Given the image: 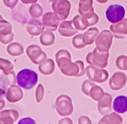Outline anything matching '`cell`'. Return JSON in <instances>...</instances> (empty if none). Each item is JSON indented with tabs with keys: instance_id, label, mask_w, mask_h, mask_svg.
<instances>
[{
	"instance_id": "obj_28",
	"label": "cell",
	"mask_w": 127,
	"mask_h": 124,
	"mask_svg": "<svg viewBox=\"0 0 127 124\" xmlns=\"http://www.w3.org/2000/svg\"><path fill=\"white\" fill-rule=\"evenodd\" d=\"M104 93L105 92H104V91H103V89L101 87H100L95 84L90 89L89 97L92 100H94L95 101H98L103 98V95H104Z\"/></svg>"
},
{
	"instance_id": "obj_24",
	"label": "cell",
	"mask_w": 127,
	"mask_h": 124,
	"mask_svg": "<svg viewBox=\"0 0 127 124\" xmlns=\"http://www.w3.org/2000/svg\"><path fill=\"white\" fill-rule=\"evenodd\" d=\"M55 35L52 31H43L40 36V42L44 46H50L55 43Z\"/></svg>"
},
{
	"instance_id": "obj_10",
	"label": "cell",
	"mask_w": 127,
	"mask_h": 124,
	"mask_svg": "<svg viewBox=\"0 0 127 124\" xmlns=\"http://www.w3.org/2000/svg\"><path fill=\"white\" fill-rule=\"evenodd\" d=\"M26 54L31 62L34 64H40L47 59L46 54L37 45H31L26 49Z\"/></svg>"
},
{
	"instance_id": "obj_26",
	"label": "cell",
	"mask_w": 127,
	"mask_h": 124,
	"mask_svg": "<svg viewBox=\"0 0 127 124\" xmlns=\"http://www.w3.org/2000/svg\"><path fill=\"white\" fill-rule=\"evenodd\" d=\"M91 12H95L93 7V0H79L78 13L82 15Z\"/></svg>"
},
{
	"instance_id": "obj_3",
	"label": "cell",
	"mask_w": 127,
	"mask_h": 124,
	"mask_svg": "<svg viewBox=\"0 0 127 124\" xmlns=\"http://www.w3.org/2000/svg\"><path fill=\"white\" fill-rule=\"evenodd\" d=\"M98 21L99 16L95 12H91L82 15L75 16L72 19V24L78 30H85L88 27L97 24Z\"/></svg>"
},
{
	"instance_id": "obj_35",
	"label": "cell",
	"mask_w": 127,
	"mask_h": 124,
	"mask_svg": "<svg viewBox=\"0 0 127 124\" xmlns=\"http://www.w3.org/2000/svg\"><path fill=\"white\" fill-rule=\"evenodd\" d=\"M13 39H14V33H11L7 35L0 34V42H1V43H2L3 45H6V44L11 42L13 41Z\"/></svg>"
},
{
	"instance_id": "obj_11",
	"label": "cell",
	"mask_w": 127,
	"mask_h": 124,
	"mask_svg": "<svg viewBox=\"0 0 127 124\" xmlns=\"http://www.w3.org/2000/svg\"><path fill=\"white\" fill-rule=\"evenodd\" d=\"M127 83L126 75L121 71L115 72L109 80V86L113 91L122 89Z\"/></svg>"
},
{
	"instance_id": "obj_13",
	"label": "cell",
	"mask_w": 127,
	"mask_h": 124,
	"mask_svg": "<svg viewBox=\"0 0 127 124\" xmlns=\"http://www.w3.org/2000/svg\"><path fill=\"white\" fill-rule=\"evenodd\" d=\"M113 98L112 95L107 92L104 93L103 98L97 101V109L100 114L102 115L107 114L110 113L113 110Z\"/></svg>"
},
{
	"instance_id": "obj_22",
	"label": "cell",
	"mask_w": 127,
	"mask_h": 124,
	"mask_svg": "<svg viewBox=\"0 0 127 124\" xmlns=\"http://www.w3.org/2000/svg\"><path fill=\"white\" fill-rule=\"evenodd\" d=\"M123 122V120L122 117L113 112L110 113V114H105L98 122V124H122Z\"/></svg>"
},
{
	"instance_id": "obj_41",
	"label": "cell",
	"mask_w": 127,
	"mask_h": 124,
	"mask_svg": "<svg viewBox=\"0 0 127 124\" xmlns=\"http://www.w3.org/2000/svg\"><path fill=\"white\" fill-rule=\"evenodd\" d=\"M5 106V101L2 98V99H0V110H2L4 108V107Z\"/></svg>"
},
{
	"instance_id": "obj_17",
	"label": "cell",
	"mask_w": 127,
	"mask_h": 124,
	"mask_svg": "<svg viewBox=\"0 0 127 124\" xmlns=\"http://www.w3.org/2000/svg\"><path fill=\"white\" fill-rule=\"evenodd\" d=\"M19 114L16 110L8 109L0 111V124H13L18 120Z\"/></svg>"
},
{
	"instance_id": "obj_12",
	"label": "cell",
	"mask_w": 127,
	"mask_h": 124,
	"mask_svg": "<svg viewBox=\"0 0 127 124\" xmlns=\"http://www.w3.org/2000/svg\"><path fill=\"white\" fill-rule=\"evenodd\" d=\"M110 30L113 37L118 39H124L127 35V18H123L117 23L113 24L110 27Z\"/></svg>"
},
{
	"instance_id": "obj_23",
	"label": "cell",
	"mask_w": 127,
	"mask_h": 124,
	"mask_svg": "<svg viewBox=\"0 0 127 124\" xmlns=\"http://www.w3.org/2000/svg\"><path fill=\"white\" fill-rule=\"evenodd\" d=\"M98 33L99 30L97 27H91L83 33L82 39L86 46H90L94 43Z\"/></svg>"
},
{
	"instance_id": "obj_25",
	"label": "cell",
	"mask_w": 127,
	"mask_h": 124,
	"mask_svg": "<svg viewBox=\"0 0 127 124\" xmlns=\"http://www.w3.org/2000/svg\"><path fill=\"white\" fill-rule=\"evenodd\" d=\"M6 49L8 54L12 57L20 56L24 53V47L19 42H10Z\"/></svg>"
},
{
	"instance_id": "obj_8",
	"label": "cell",
	"mask_w": 127,
	"mask_h": 124,
	"mask_svg": "<svg viewBox=\"0 0 127 124\" xmlns=\"http://www.w3.org/2000/svg\"><path fill=\"white\" fill-rule=\"evenodd\" d=\"M113 35L111 31L108 30H104L98 33L95 39L96 48L103 52H109L113 42Z\"/></svg>"
},
{
	"instance_id": "obj_21",
	"label": "cell",
	"mask_w": 127,
	"mask_h": 124,
	"mask_svg": "<svg viewBox=\"0 0 127 124\" xmlns=\"http://www.w3.org/2000/svg\"><path fill=\"white\" fill-rule=\"evenodd\" d=\"M39 71L44 76L51 75L54 73L56 67L54 61L51 58H47L39 64Z\"/></svg>"
},
{
	"instance_id": "obj_33",
	"label": "cell",
	"mask_w": 127,
	"mask_h": 124,
	"mask_svg": "<svg viewBox=\"0 0 127 124\" xmlns=\"http://www.w3.org/2000/svg\"><path fill=\"white\" fill-rule=\"evenodd\" d=\"M44 87L42 84H39L36 89V92H35V98H36V101L37 103H40L43 101V98H44Z\"/></svg>"
},
{
	"instance_id": "obj_39",
	"label": "cell",
	"mask_w": 127,
	"mask_h": 124,
	"mask_svg": "<svg viewBox=\"0 0 127 124\" xmlns=\"http://www.w3.org/2000/svg\"><path fill=\"white\" fill-rule=\"evenodd\" d=\"M19 124L21 123H35V121L31 119V118H25V119H22L18 122Z\"/></svg>"
},
{
	"instance_id": "obj_15",
	"label": "cell",
	"mask_w": 127,
	"mask_h": 124,
	"mask_svg": "<svg viewBox=\"0 0 127 124\" xmlns=\"http://www.w3.org/2000/svg\"><path fill=\"white\" fill-rule=\"evenodd\" d=\"M24 96L23 92L21 87L18 85H11L10 86L6 92V99L10 103H16L18 101H20Z\"/></svg>"
},
{
	"instance_id": "obj_6",
	"label": "cell",
	"mask_w": 127,
	"mask_h": 124,
	"mask_svg": "<svg viewBox=\"0 0 127 124\" xmlns=\"http://www.w3.org/2000/svg\"><path fill=\"white\" fill-rule=\"evenodd\" d=\"M71 7L68 0H53L52 2V9L60 20H65L68 18Z\"/></svg>"
},
{
	"instance_id": "obj_1",
	"label": "cell",
	"mask_w": 127,
	"mask_h": 124,
	"mask_svg": "<svg viewBox=\"0 0 127 124\" xmlns=\"http://www.w3.org/2000/svg\"><path fill=\"white\" fill-rule=\"evenodd\" d=\"M56 62L61 73L67 76L82 77L85 73V64L82 61H72V55L68 50L60 49L56 54Z\"/></svg>"
},
{
	"instance_id": "obj_34",
	"label": "cell",
	"mask_w": 127,
	"mask_h": 124,
	"mask_svg": "<svg viewBox=\"0 0 127 124\" xmlns=\"http://www.w3.org/2000/svg\"><path fill=\"white\" fill-rule=\"evenodd\" d=\"M94 85H95L93 82L91 81L90 80H85L83 83H82V92L87 95V96H89V92H90V89Z\"/></svg>"
},
{
	"instance_id": "obj_2",
	"label": "cell",
	"mask_w": 127,
	"mask_h": 124,
	"mask_svg": "<svg viewBox=\"0 0 127 124\" xmlns=\"http://www.w3.org/2000/svg\"><path fill=\"white\" fill-rule=\"evenodd\" d=\"M38 81L37 73L31 69H23L20 71L16 76V82L18 85L26 90L32 89L36 86Z\"/></svg>"
},
{
	"instance_id": "obj_9",
	"label": "cell",
	"mask_w": 127,
	"mask_h": 124,
	"mask_svg": "<svg viewBox=\"0 0 127 124\" xmlns=\"http://www.w3.org/2000/svg\"><path fill=\"white\" fill-rule=\"evenodd\" d=\"M126 15V11L123 5L115 4L110 5L106 11V18L112 24H116L122 20Z\"/></svg>"
},
{
	"instance_id": "obj_16",
	"label": "cell",
	"mask_w": 127,
	"mask_h": 124,
	"mask_svg": "<svg viewBox=\"0 0 127 124\" xmlns=\"http://www.w3.org/2000/svg\"><path fill=\"white\" fill-rule=\"evenodd\" d=\"M26 28L28 33L31 36H37L40 35L44 31L45 27L39 20L33 18L28 22Z\"/></svg>"
},
{
	"instance_id": "obj_40",
	"label": "cell",
	"mask_w": 127,
	"mask_h": 124,
	"mask_svg": "<svg viewBox=\"0 0 127 124\" xmlns=\"http://www.w3.org/2000/svg\"><path fill=\"white\" fill-rule=\"evenodd\" d=\"M22 3L24 4H33V3H37L38 0H21Z\"/></svg>"
},
{
	"instance_id": "obj_36",
	"label": "cell",
	"mask_w": 127,
	"mask_h": 124,
	"mask_svg": "<svg viewBox=\"0 0 127 124\" xmlns=\"http://www.w3.org/2000/svg\"><path fill=\"white\" fill-rule=\"evenodd\" d=\"M18 0H3L4 5L7 8H11V9L14 8L18 4Z\"/></svg>"
},
{
	"instance_id": "obj_5",
	"label": "cell",
	"mask_w": 127,
	"mask_h": 124,
	"mask_svg": "<svg viewBox=\"0 0 127 124\" xmlns=\"http://www.w3.org/2000/svg\"><path fill=\"white\" fill-rule=\"evenodd\" d=\"M110 53L103 52L95 48L93 52H89L86 56V61L88 64L93 65L100 68H104L107 66Z\"/></svg>"
},
{
	"instance_id": "obj_18",
	"label": "cell",
	"mask_w": 127,
	"mask_h": 124,
	"mask_svg": "<svg viewBox=\"0 0 127 124\" xmlns=\"http://www.w3.org/2000/svg\"><path fill=\"white\" fill-rule=\"evenodd\" d=\"M72 25V20H63L59 25V33L63 37H70L75 35L78 30Z\"/></svg>"
},
{
	"instance_id": "obj_29",
	"label": "cell",
	"mask_w": 127,
	"mask_h": 124,
	"mask_svg": "<svg viewBox=\"0 0 127 124\" xmlns=\"http://www.w3.org/2000/svg\"><path fill=\"white\" fill-rule=\"evenodd\" d=\"M29 14L32 17V18H35L37 19L40 18L43 15V9L41 7L40 5L37 4V3H33L31 5V6L29 8Z\"/></svg>"
},
{
	"instance_id": "obj_14",
	"label": "cell",
	"mask_w": 127,
	"mask_h": 124,
	"mask_svg": "<svg viewBox=\"0 0 127 124\" xmlns=\"http://www.w3.org/2000/svg\"><path fill=\"white\" fill-rule=\"evenodd\" d=\"M60 20L56 18L54 12H47L43 15L42 22L47 29L50 31H56L60 25Z\"/></svg>"
},
{
	"instance_id": "obj_32",
	"label": "cell",
	"mask_w": 127,
	"mask_h": 124,
	"mask_svg": "<svg viewBox=\"0 0 127 124\" xmlns=\"http://www.w3.org/2000/svg\"><path fill=\"white\" fill-rule=\"evenodd\" d=\"M116 66L120 71H127V56L120 55L116 59Z\"/></svg>"
},
{
	"instance_id": "obj_4",
	"label": "cell",
	"mask_w": 127,
	"mask_h": 124,
	"mask_svg": "<svg viewBox=\"0 0 127 124\" xmlns=\"http://www.w3.org/2000/svg\"><path fill=\"white\" fill-rule=\"evenodd\" d=\"M55 109L60 116H70L74 110L72 98L67 95H60L57 97L55 102Z\"/></svg>"
},
{
	"instance_id": "obj_27",
	"label": "cell",
	"mask_w": 127,
	"mask_h": 124,
	"mask_svg": "<svg viewBox=\"0 0 127 124\" xmlns=\"http://www.w3.org/2000/svg\"><path fill=\"white\" fill-rule=\"evenodd\" d=\"M11 81L13 83L15 82L6 75H0V99H2L5 96L8 86L11 84Z\"/></svg>"
},
{
	"instance_id": "obj_30",
	"label": "cell",
	"mask_w": 127,
	"mask_h": 124,
	"mask_svg": "<svg viewBox=\"0 0 127 124\" xmlns=\"http://www.w3.org/2000/svg\"><path fill=\"white\" fill-rule=\"evenodd\" d=\"M12 33V26L8 21L4 19L0 20V34L7 35Z\"/></svg>"
},
{
	"instance_id": "obj_38",
	"label": "cell",
	"mask_w": 127,
	"mask_h": 124,
	"mask_svg": "<svg viewBox=\"0 0 127 124\" xmlns=\"http://www.w3.org/2000/svg\"><path fill=\"white\" fill-rule=\"evenodd\" d=\"M58 123L59 124H73V122L70 118L65 117V118H63V119L60 120Z\"/></svg>"
},
{
	"instance_id": "obj_31",
	"label": "cell",
	"mask_w": 127,
	"mask_h": 124,
	"mask_svg": "<svg viewBox=\"0 0 127 124\" xmlns=\"http://www.w3.org/2000/svg\"><path fill=\"white\" fill-rule=\"evenodd\" d=\"M82 36H83V34H78L75 36L72 39V46L77 49H82L86 46V45L83 42Z\"/></svg>"
},
{
	"instance_id": "obj_19",
	"label": "cell",
	"mask_w": 127,
	"mask_h": 124,
	"mask_svg": "<svg viewBox=\"0 0 127 124\" xmlns=\"http://www.w3.org/2000/svg\"><path fill=\"white\" fill-rule=\"evenodd\" d=\"M113 109L118 114H124L127 111V97L119 95L115 98L113 102Z\"/></svg>"
},
{
	"instance_id": "obj_42",
	"label": "cell",
	"mask_w": 127,
	"mask_h": 124,
	"mask_svg": "<svg viewBox=\"0 0 127 124\" xmlns=\"http://www.w3.org/2000/svg\"><path fill=\"white\" fill-rule=\"evenodd\" d=\"M96 1L97 2L100 3V4H105V3H107L109 1V0H96Z\"/></svg>"
},
{
	"instance_id": "obj_7",
	"label": "cell",
	"mask_w": 127,
	"mask_h": 124,
	"mask_svg": "<svg viewBox=\"0 0 127 124\" xmlns=\"http://www.w3.org/2000/svg\"><path fill=\"white\" fill-rule=\"evenodd\" d=\"M85 73L91 81L97 83H105L109 78V73L106 70L90 64L86 67Z\"/></svg>"
},
{
	"instance_id": "obj_20",
	"label": "cell",
	"mask_w": 127,
	"mask_h": 124,
	"mask_svg": "<svg viewBox=\"0 0 127 124\" xmlns=\"http://www.w3.org/2000/svg\"><path fill=\"white\" fill-rule=\"evenodd\" d=\"M0 70L3 71L4 75L8 76L15 80V73L14 71V65L10 61L0 58Z\"/></svg>"
},
{
	"instance_id": "obj_37",
	"label": "cell",
	"mask_w": 127,
	"mask_h": 124,
	"mask_svg": "<svg viewBox=\"0 0 127 124\" xmlns=\"http://www.w3.org/2000/svg\"><path fill=\"white\" fill-rule=\"evenodd\" d=\"M78 124H91L92 122L91 120V119L88 117V116H81L79 118H78Z\"/></svg>"
},
{
	"instance_id": "obj_43",
	"label": "cell",
	"mask_w": 127,
	"mask_h": 124,
	"mask_svg": "<svg viewBox=\"0 0 127 124\" xmlns=\"http://www.w3.org/2000/svg\"><path fill=\"white\" fill-rule=\"evenodd\" d=\"M1 19H3V18H2V17L1 15H0V20H1Z\"/></svg>"
}]
</instances>
